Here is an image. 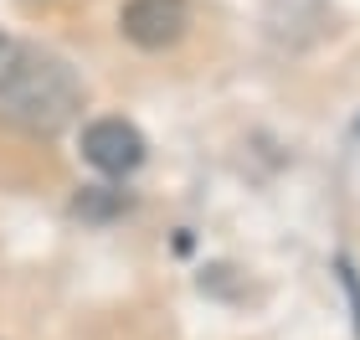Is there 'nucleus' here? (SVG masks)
I'll return each instance as SVG.
<instances>
[{
	"instance_id": "obj_1",
	"label": "nucleus",
	"mask_w": 360,
	"mask_h": 340,
	"mask_svg": "<svg viewBox=\"0 0 360 340\" xmlns=\"http://www.w3.org/2000/svg\"><path fill=\"white\" fill-rule=\"evenodd\" d=\"M77 108H83V83L68 62L26 37L0 31V119L57 134L77 119Z\"/></svg>"
},
{
	"instance_id": "obj_2",
	"label": "nucleus",
	"mask_w": 360,
	"mask_h": 340,
	"mask_svg": "<svg viewBox=\"0 0 360 340\" xmlns=\"http://www.w3.org/2000/svg\"><path fill=\"white\" fill-rule=\"evenodd\" d=\"M191 26V6L186 0H129L119 11V31L144 52H165L186 37Z\"/></svg>"
},
{
	"instance_id": "obj_3",
	"label": "nucleus",
	"mask_w": 360,
	"mask_h": 340,
	"mask_svg": "<svg viewBox=\"0 0 360 340\" xmlns=\"http://www.w3.org/2000/svg\"><path fill=\"white\" fill-rule=\"evenodd\" d=\"M83 160L103 175H129L144 165V134L129 119H93L83 129Z\"/></svg>"
},
{
	"instance_id": "obj_4",
	"label": "nucleus",
	"mask_w": 360,
	"mask_h": 340,
	"mask_svg": "<svg viewBox=\"0 0 360 340\" xmlns=\"http://www.w3.org/2000/svg\"><path fill=\"white\" fill-rule=\"evenodd\" d=\"M340 284H345V294H350V304H355V325H360V279H355L350 263H340Z\"/></svg>"
}]
</instances>
